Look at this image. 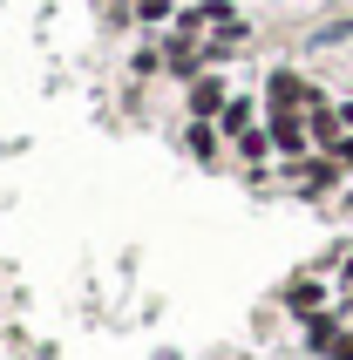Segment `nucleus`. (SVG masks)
Wrapping results in <instances>:
<instances>
[{"mask_svg":"<svg viewBox=\"0 0 353 360\" xmlns=\"http://www.w3.org/2000/svg\"><path fill=\"white\" fill-rule=\"evenodd\" d=\"M170 14H176V0H136V20H150V27H163Z\"/></svg>","mask_w":353,"mask_h":360,"instance_id":"0eeeda50","label":"nucleus"},{"mask_svg":"<svg viewBox=\"0 0 353 360\" xmlns=\"http://www.w3.org/2000/svg\"><path fill=\"white\" fill-rule=\"evenodd\" d=\"M326 360H353V320H347V333L333 340V354H326Z\"/></svg>","mask_w":353,"mask_h":360,"instance_id":"6e6552de","label":"nucleus"},{"mask_svg":"<svg viewBox=\"0 0 353 360\" xmlns=\"http://www.w3.org/2000/svg\"><path fill=\"white\" fill-rule=\"evenodd\" d=\"M347 300H353V292H347Z\"/></svg>","mask_w":353,"mask_h":360,"instance_id":"9d476101","label":"nucleus"},{"mask_svg":"<svg viewBox=\"0 0 353 360\" xmlns=\"http://www.w3.org/2000/svg\"><path fill=\"white\" fill-rule=\"evenodd\" d=\"M319 96H326V89L306 82L299 68H272V75H265V109H313Z\"/></svg>","mask_w":353,"mask_h":360,"instance_id":"f03ea898","label":"nucleus"},{"mask_svg":"<svg viewBox=\"0 0 353 360\" xmlns=\"http://www.w3.org/2000/svg\"><path fill=\"white\" fill-rule=\"evenodd\" d=\"M333 157H340V163H347V177H353V136H347V143H340Z\"/></svg>","mask_w":353,"mask_h":360,"instance_id":"1a4fd4ad","label":"nucleus"},{"mask_svg":"<svg viewBox=\"0 0 353 360\" xmlns=\"http://www.w3.org/2000/svg\"><path fill=\"white\" fill-rule=\"evenodd\" d=\"M184 150H191L197 163H224V157H231V143H224L217 122H184Z\"/></svg>","mask_w":353,"mask_h":360,"instance_id":"20e7f679","label":"nucleus"},{"mask_svg":"<svg viewBox=\"0 0 353 360\" xmlns=\"http://www.w3.org/2000/svg\"><path fill=\"white\" fill-rule=\"evenodd\" d=\"M272 157H278V143H272V129H265V122H258V129H245V136L231 143V163H238V170H265Z\"/></svg>","mask_w":353,"mask_h":360,"instance_id":"39448f33","label":"nucleus"},{"mask_svg":"<svg viewBox=\"0 0 353 360\" xmlns=\"http://www.w3.org/2000/svg\"><path fill=\"white\" fill-rule=\"evenodd\" d=\"M265 122V96H231V109L217 116V129H224V143H238L245 129H258Z\"/></svg>","mask_w":353,"mask_h":360,"instance_id":"423d86ee","label":"nucleus"},{"mask_svg":"<svg viewBox=\"0 0 353 360\" xmlns=\"http://www.w3.org/2000/svg\"><path fill=\"white\" fill-rule=\"evenodd\" d=\"M224 109H231V82L217 75V68L197 75V82H184V116H191V122H217Z\"/></svg>","mask_w":353,"mask_h":360,"instance_id":"f257e3e1","label":"nucleus"},{"mask_svg":"<svg viewBox=\"0 0 353 360\" xmlns=\"http://www.w3.org/2000/svg\"><path fill=\"white\" fill-rule=\"evenodd\" d=\"M278 306L293 313V320H306V313H319V306H333L326 300V272H299V279L278 285Z\"/></svg>","mask_w":353,"mask_h":360,"instance_id":"7ed1b4c3","label":"nucleus"}]
</instances>
